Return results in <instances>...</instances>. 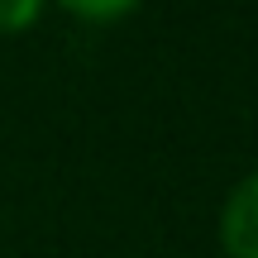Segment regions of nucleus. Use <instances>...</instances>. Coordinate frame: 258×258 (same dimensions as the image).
Instances as JSON below:
<instances>
[{"label":"nucleus","mask_w":258,"mask_h":258,"mask_svg":"<svg viewBox=\"0 0 258 258\" xmlns=\"http://www.w3.org/2000/svg\"><path fill=\"white\" fill-rule=\"evenodd\" d=\"M220 244L225 258H258V172H249L230 191L220 211Z\"/></svg>","instance_id":"obj_1"},{"label":"nucleus","mask_w":258,"mask_h":258,"mask_svg":"<svg viewBox=\"0 0 258 258\" xmlns=\"http://www.w3.org/2000/svg\"><path fill=\"white\" fill-rule=\"evenodd\" d=\"M72 19H86V24H110V19H124L139 0H57Z\"/></svg>","instance_id":"obj_2"},{"label":"nucleus","mask_w":258,"mask_h":258,"mask_svg":"<svg viewBox=\"0 0 258 258\" xmlns=\"http://www.w3.org/2000/svg\"><path fill=\"white\" fill-rule=\"evenodd\" d=\"M43 0H0V34H24L38 19Z\"/></svg>","instance_id":"obj_3"}]
</instances>
